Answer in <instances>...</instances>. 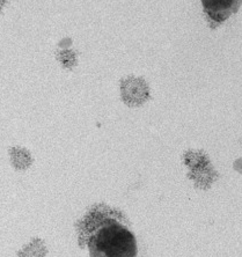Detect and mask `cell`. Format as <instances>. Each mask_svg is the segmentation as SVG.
Masks as SVG:
<instances>
[{"label":"cell","instance_id":"5b68a950","mask_svg":"<svg viewBox=\"0 0 242 257\" xmlns=\"http://www.w3.org/2000/svg\"><path fill=\"white\" fill-rule=\"evenodd\" d=\"M45 252V245L42 241L36 239L19 252V257H44Z\"/></svg>","mask_w":242,"mask_h":257},{"label":"cell","instance_id":"7a4b0ae2","mask_svg":"<svg viewBox=\"0 0 242 257\" xmlns=\"http://www.w3.org/2000/svg\"><path fill=\"white\" fill-rule=\"evenodd\" d=\"M204 13L212 27H218L227 20L230 15L236 13L242 0H200Z\"/></svg>","mask_w":242,"mask_h":257},{"label":"cell","instance_id":"8992f818","mask_svg":"<svg viewBox=\"0 0 242 257\" xmlns=\"http://www.w3.org/2000/svg\"><path fill=\"white\" fill-rule=\"evenodd\" d=\"M6 3H7V0H0V10H2L4 6H5Z\"/></svg>","mask_w":242,"mask_h":257},{"label":"cell","instance_id":"3957f363","mask_svg":"<svg viewBox=\"0 0 242 257\" xmlns=\"http://www.w3.org/2000/svg\"><path fill=\"white\" fill-rule=\"evenodd\" d=\"M123 100L129 105H139L149 97V87L138 78H129L122 84Z\"/></svg>","mask_w":242,"mask_h":257},{"label":"cell","instance_id":"277c9868","mask_svg":"<svg viewBox=\"0 0 242 257\" xmlns=\"http://www.w3.org/2000/svg\"><path fill=\"white\" fill-rule=\"evenodd\" d=\"M11 158H12V164L15 168L18 169H26L28 168L32 164V158L27 151L24 149L14 147L11 150Z\"/></svg>","mask_w":242,"mask_h":257},{"label":"cell","instance_id":"6da1fadb","mask_svg":"<svg viewBox=\"0 0 242 257\" xmlns=\"http://www.w3.org/2000/svg\"><path fill=\"white\" fill-rule=\"evenodd\" d=\"M119 214L96 210L84 220L80 239L86 237L90 257H137L136 237Z\"/></svg>","mask_w":242,"mask_h":257}]
</instances>
